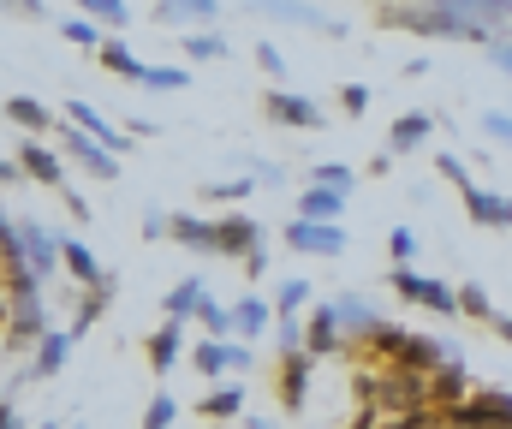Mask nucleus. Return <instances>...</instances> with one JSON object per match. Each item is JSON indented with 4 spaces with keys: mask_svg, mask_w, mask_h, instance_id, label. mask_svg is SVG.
Returning <instances> with one entry per match:
<instances>
[{
    "mask_svg": "<svg viewBox=\"0 0 512 429\" xmlns=\"http://www.w3.org/2000/svg\"><path fill=\"white\" fill-rule=\"evenodd\" d=\"M54 328H48V310H42V281L24 269V275H12V346H42Z\"/></svg>",
    "mask_w": 512,
    "mask_h": 429,
    "instance_id": "obj_4",
    "label": "nucleus"
},
{
    "mask_svg": "<svg viewBox=\"0 0 512 429\" xmlns=\"http://www.w3.org/2000/svg\"><path fill=\"white\" fill-rule=\"evenodd\" d=\"M191 84V66H149L143 72V90H185Z\"/></svg>",
    "mask_w": 512,
    "mask_h": 429,
    "instance_id": "obj_35",
    "label": "nucleus"
},
{
    "mask_svg": "<svg viewBox=\"0 0 512 429\" xmlns=\"http://www.w3.org/2000/svg\"><path fill=\"white\" fill-rule=\"evenodd\" d=\"M66 209H72V221H90V203H84L78 191H66Z\"/></svg>",
    "mask_w": 512,
    "mask_h": 429,
    "instance_id": "obj_52",
    "label": "nucleus"
},
{
    "mask_svg": "<svg viewBox=\"0 0 512 429\" xmlns=\"http://www.w3.org/2000/svg\"><path fill=\"white\" fill-rule=\"evenodd\" d=\"M251 179H256V185H268V191H280V185H286V173H280L274 161H268V167H256Z\"/></svg>",
    "mask_w": 512,
    "mask_h": 429,
    "instance_id": "obj_51",
    "label": "nucleus"
},
{
    "mask_svg": "<svg viewBox=\"0 0 512 429\" xmlns=\"http://www.w3.org/2000/svg\"><path fill=\"white\" fill-rule=\"evenodd\" d=\"M60 143H66V155H72L78 167H90L96 179H120V155H108L102 143H90L78 126H60Z\"/></svg>",
    "mask_w": 512,
    "mask_h": 429,
    "instance_id": "obj_13",
    "label": "nucleus"
},
{
    "mask_svg": "<svg viewBox=\"0 0 512 429\" xmlns=\"http://www.w3.org/2000/svg\"><path fill=\"white\" fill-rule=\"evenodd\" d=\"M245 429H274V424H268V418H251V424H245Z\"/></svg>",
    "mask_w": 512,
    "mask_h": 429,
    "instance_id": "obj_56",
    "label": "nucleus"
},
{
    "mask_svg": "<svg viewBox=\"0 0 512 429\" xmlns=\"http://www.w3.org/2000/svg\"><path fill=\"white\" fill-rule=\"evenodd\" d=\"M268 316H274V310H268L256 292H245V298L233 304V322H239V334H262V328H268Z\"/></svg>",
    "mask_w": 512,
    "mask_h": 429,
    "instance_id": "obj_31",
    "label": "nucleus"
},
{
    "mask_svg": "<svg viewBox=\"0 0 512 429\" xmlns=\"http://www.w3.org/2000/svg\"><path fill=\"white\" fill-rule=\"evenodd\" d=\"M310 185H322V191H340V197H346V191H352V167H346V161H322V167L310 173Z\"/></svg>",
    "mask_w": 512,
    "mask_h": 429,
    "instance_id": "obj_36",
    "label": "nucleus"
},
{
    "mask_svg": "<svg viewBox=\"0 0 512 429\" xmlns=\"http://www.w3.org/2000/svg\"><path fill=\"white\" fill-rule=\"evenodd\" d=\"M262 251V227H256L251 215H227V221H215V257H256Z\"/></svg>",
    "mask_w": 512,
    "mask_h": 429,
    "instance_id": "obj_11",
    "label": "nucleus"
},
{
    "mask_svg": "<svg viewBox=\"0 0 512 429\" xmlns=\"http://www.w3.org/2000/svg\"><path fill=\"white\" fill-rule=\"evenodd\" d=\"M358 400L376 406V412L411 418V412H429V382L411 376V370H370V376H358Z\"/></svg>",
    "mask_w": 512,
    "mask_h": 429,
    "instance_id": "obj_3",
    "label": "nucleus"
},
{
    "mask_svg": "<svg viewBox=\"0 0 512 429\" xmlns=\"http://www.w3.org/2000/svg\"><path fill=\"white\" fill-rule=\"evenodd\" d=\"M60 263H66V275H72V281L90 286V292H96V286H108L102 263H96V251H90V245H78V239H60Z\"/></svg>",
    "mask_w": 512,
    "mask_h": 429,
    "instance_id": "obj_18",
    "label": "nucleus"
},
{
    "mask_svg": "<svg viewBox=\"0 0 512 429\" xmlns=\"http://www.w3.org/2000/svg\"><path fill=\"white\" fill-rule=\"evenodd\" d=\"M387 257L405 269V263L417 257V233H411V227H393V233H387Z\"/></svg>",
    "mask_w": 512,
    "mask_h": 429,
    "instance_id": "obj_43",
    "label": "nucleus"
},
{
    "mask_svg": "<svg viewBox=\"0 0 512 429\" xmlns=\"http://www.w3.org/2000/svg\"><path fill=\"white\" fill-rule=\"evenodd\" d=\"M251 364H256L251 346H233V340H197V346H191V370L209 376L215 388H221L227 370H251Z\"/></svg>",
    "mask_w": 512,
    "mask_h": 429,
    "instance_id": "obj_6",
    "label": "nucleus"
},
{
    "mask_svg": "<svg viewBox=\"0 0 512 429\" xmlns=\"http://www.w3.org/2000/svg\"><path fill=\"white\" fill-rule=\"evenodd\" d=\"M0 114H6V102H0Z\"/></svg>",
    "mask_w": 512,
    "mask_h": 429,
    "instance_id": "obj_57",
    "label": "nucleus"
},
{
    "mask_svg": "<svg viewBox=\"0 0 512 429\" xmlns=\"http://www.w3.org/2000/svg\"><path fill=\"white\" fill-rule=\"evenodd\" d=\"M429 132H435V120H429V114H417V108H411V114H399V120H393V132H387V155H411V149H423Z\"/></svg>",
    "mask_w": 512,
    "mask_h": 429,
    "instance_id": "obj_20",
    "label": "nucleus"
},
{
    "mask_svg": "<svg viewBox=\"0 0 512 429\" xmlns=\"http://www.w3.org/2000/svg\"><path fill=\"white\" fill-rule=\"evenodd\" d=\"M382 18L411 24L417 36H441V42H495L489 24H512V0H429V6H387Z\"/></svg>",
    "mask_w": 512,
    "mask_h": 429,
    "instance_id": "obj_1",
    "label": "nucleus"
},
{
    "mask_svg": "<svg viewBox=\"0 0 512 429\" xmlns=\"http://www.w3.org/2000/svg\"><path fill=\"white\" fill-rule=\"evenodd\" d=\"M143 352H149V370H155V376H167V370L185 358V340H179V328H173V322H161V328L143 340Z\"/></svg>",
    "mask_w": 512,
    "mask_h": 429,
    "instance_id": "obj_23",
    "label": "nucleus"
},
{
    "mask_svg": "<svg viewBox=\"0 0 512 429\" xmlns=\"http://www.w3.org/2000/svg\"><path fill=\"white\" fill-rule=\"evenodd\" d=\"M340 209H346L340 191H322V185H304V191H298V221H322V227H334Z\"/></svg>",
    "mask_w": 512,
    "mask_h": 429,
    "instance_id": "obj_22",
    "label": "nucleus"
},
{
    "mask_svg": "<svg viewBox=\"0 0 512 429\" xmlns=\"http://www.w3.org/2000/svg\"><path fill=\"white\" fill-rule=\"evenodd\" d=\"M483 138H489V143H512V114L489 108V114H483Z\"/></svg>",
    "mask_w": 512,
    "mask_h": 429,
    "instance_id": "obj_45",
    "label": "nucleus"
},
{
    "mask_svg": "<svg viewBox=\"0 0 512 429\" xmlns=\"http://www.w3.org/2000/svg\"><path fill=\"white\" fill-rule=\"evenodd\" d=\"M197 322L209 328V340H227V334L239 328V322H233V310H227V304H215V298H203V310H197Z\"/></svg>",
    "mask_w": 512,
    "mask_h": 429,
    "instance_id": "obj_34",
    "label": "nucleus"
},
{
    "mask_svg": "<svg viewBox=\"0 0 512 429\" xmlns=\"http://www.w3.org/2000/svg\"><path fill=\"white\" fill-rule=\"evenodd\" d=\"M96 60H102L108 72H120L126 84H143V72H149V66H143V60L126 48V42H102V54H96Z\"/></svg>",
    "mask_w": 512,
    "mask_h": 429,
    "instance_id": "obj_29",
    "label": "nucleus"
},
{
    "mask_svg": "<svg viewBox=\"0 0 512 429\" xmlns=\"http://www.w3.org/2000/svg\"><path fill=\"white\" fill-rule=\"evenodd\" d=\"M6 179H24V167H18V161H6V155H0V185H6Z\"/></svg>",
    "mask_w": 512,
    "mask_h": 429,
    "instance_id": "obj_54",
    "label": "nucleus"
},
{
    "mask_svg": "<svg viewBox=\"0 0 512 429\" xmlns=\"http://www.w3.org/2000/svg\"><path fill=\"white\" fill-rule=\"evenodd\" d=\"M435 173H441V179H453L459 191H471V173H465V161H459L453 149H441V155H435Z\"/></svg>",
    "mask_w": 512,
    "mask_h": 429,
    "instance_id": "obj_44",
    "label": "nucleus"
},
{
    "mask_svg": "<svg viewBox=\"0 0 512 429\" xmlns=\"http://www.w3.org/2000/svg\"><path fill=\"white\" fill-rule=\"evenodd\" d=\"M465 388H471V382H465V358L441 364V370L429 376V412H453V406H465V400H471Z\"/></svg>",
    "mask_w": 512,
    "mask_h": 429,
    "instance_id": "obj_14",
    "label": "nucleus"
},
{
    "mask_svg": "<svg viewBox=\"0 0 512 429\" xmlns=\"http://www.w3.org/2000/svg\"><path fill=\"white\" fill-rule=\"evenodd\" d=\"M197 412H203L209 424H227V418L245 412V388H239V382H221V388H209V400H203Z\"/></svg>",
    "mask_w": 512,
    "mask_h": 429,
    "instance_id": "obj_27",
    "label": "nucleus"
},
{
    "mask_svg": "<svg viewBox=\"0 0 512 429\" xmlns=\"http://www.w3.org/2000/svg\"><path fill=\"white\" fill-rule=\"evenodd\" d=\"M18 245H24V269H30L36 281L60 275V239H54L42 221H18Z\"/></svg>",
    "mask_w": 512,
    "mask_h": 429,
    "instance_id": "obj_9",
    "label": "nucleus"
},
{
    "mask_svg": "<svg viewBox=\"0 0 512 429\" xmlns=\"http://www.w3.org/2000/svg\"><path fill=\"white\" fill-rule=\"evenodd\" d=\"M334 316H340V328H352V334H364V340L382 328V310H376L364 292H340V298H334Z\"/></svg>",
    "mask_w": 512,
    "mask_h": 429,
    "instance_id": "obj_17",
    "label": "nucleus"
},
{
    "mask_svg": "<svg viewBox=\"0 0 512 429\" xmlns=\"http://www.w3.org/2000/svg\"><path fill=\"white\" fill-rule=\"evenodd\" d=\"M447 429H512V394H471L453 412H435Z\"/></svg>",
    "mask_w": 512,
    "mask_h": 429,
    "instance_id": "obj_5",
    "label": "nucleus"
},
{
    "mask_svg": "<svg viewBox=\"0 0 512 429\" xmlns=\"http://www.w3.org/2000/svg\"><path fill=\"white\" fill-rule=\"evenodd\" d=\"M286 245L298 257H346V233L322 221H286Z\"/></svg>",
    "mask_w": 512,
    "mask_h": 429,
    "instance_id": "obj_10",
    "label": "nucleus"
},
{
    "mask_svg": "<svg viewBox=\"0 0 512 429\" xmlns=\"http://www.w3.org/2000/svg\"><path fill=\"white\" fill-rule=\"evenodd\" d=\"M256 66H262V72H274V78L286 72V60H280V48H268V42H256Z\"/></svg>",
    "mask_w": 512,
    "mask_h": 429,
    "instance_id": "obj_49",
    "label": "nucleus"
},
{
    "mask_svg": "<svg viewBox=\"0 0 512 429\" xmlns=\"http://www.w3.org/2000/svg\"><path fill=\"white\" fill-rule=\"evenodd\" d=\"M262 114H268L274 126H292V132H322V126H328L322 108H316L310 96H292V90H268V96H262Z\"/></svg>",
    "mask_w": 512,
    "mask_h": 429,
    "instance_id": "obj_8",
    "label": "nucleus"
},
{
    "mask_svg": "<svg viewBox=\"0 0 512 429\" xmlns=\"http://www.w3.org/2000/svg\"><path fill=\"white\" fill-rule=\"evenodd\" d=\"M370 352H376V364L411 370V376H435V370L447 364V346H441V340L411 334V328H399V322H382V328L370 334Z\"/></svg>",
    "mask_w": 512,
    "mask_h": 429,
    "instance_id": "obj_2",
    "label": "nucleus"
},
{
    "mask_svg": "<svg viewBox=\"0 0 512 429\" xmlns=\"http://www.w3.org/2000/svg\"><path fill=\"white\" fill-rule=\"evenodd\" d=\"M6 120H18L24 132H48V126H54V114H48L36 96H12V102H6Z\"/></svg>",
    "mask_w": 512,
    "mask_h": 429,
    "instance_id": "obj_30",
    "label": "nucleus"
},
{
    "mask_svg": "<svg viewBox=\"0 0 512 429\" xmlns=\"http://www.w3.org/2000/svg\"><path fill=\"white\" fill-rule=\"evenodd\" d=\"M387 281H393V292H399V298L429 304L435 316H453V310H459V292H453L447 281H429V275H411V269H387Z\"/></svg>",
    "mask_w": 512,
    "mask_h": 429,
    "instance_id": "obj_7",
    "label": "nucleus"
},
{
    "mask_svg": "<svg viewBox=\"0 0 512 429\" xmlns=\"http://www.w3.org/2000/svg\"><path fill=\"white\" fill-rule=\"evenodd\" d=\"M251 185H256V179H209V197H215V203H221V197H227V203H239Z\"/></svg>",
    "mask_w": 512,
    "mask_h": 429,
    "instance_id": "obj_46",
    "label": "nucleus"
},
{
    "mask_svg": "<svg viewBox=\"0 0 512 429\" xmlns=\"http://www.w3.org/2000/svg\"><path fill=\"white\" fill-rule=\"evenodd\" d=\"M108 298H114V281L96 286V292H84V304H78V316H72V340H78V334H84V328H90V322L108 310Z\"/></svg>",
    "mask_w": 512,
    "mask_h": 429,
    "instance_id": "obj_33",
    "label": "nucleus"
},
{
    "mask_svg": "<svg viewBox=\"0 0 512 429\" xmlns=\"http://www.w3.org/2000/svg\"><path fill=\"white\" fill-rule=\"evenodd\" d=\"M60 36H66V42H78V48H96V54H102V30H96L84 12H78V18H66V24H60Z\"/></svg>",
    "mask_w": 512,
    "mask_h": 429,
    "instance_id": "obj_39",
    "label": "nucleus"
},
{
    "mask_svg": "<svg viewBox=\"0 0 512 429\" xmlns=\"http://www.w3.org/2000/svg\"><path fill=\"white\" fill-rule=\"evenodd\" d=\"M262 12H268V18H304V24H316V18H322L316 6H286V0H274V6H262Z\"/></svg>",
    "mask_w": 512,
    "mask_h": 429,
    "instance_id": "obj_47",
    "label": "nucleus"
},
{
    "mask_svg": "<svg viewBox=\"0 0 512 429\" xmlns=\"http://www.w3.org/2000/svg\"><path fill=\"white\" fill-rule=\"evenodd\" d=\"M0 429H24V418H18V406H0Z\"/></svg>",
    "mask_w": 512,
    "mask_h": 429,
    "instance_id": "obj_53",
    "label": "nucleus"
},
{
    "mask_svg": "<svg viewBox=\"0 0 512 429\" xmlns=\"http://www.w3.org/2000/svg\"><path fill=\"white\" fill-rule=\"evenodd\" d=\"M84 18H90V24H131V6L126 0H90Z\"/></svg>",
    "mask_w": 512,
    "mask_h": 429,
    "instance_id": "obj_41",
    "label": "nucleus"
},
{
    "mask_svg": "<svg viewBox=\"0 0 512 429\" xmlns=\"http://www.w3.org/2000/svg\"><path fill=\"white\" fill-rule=\"evenodd\" d=\"M304 352H310V358H334V352H340V316H334V304H316V310H310V322H304Z\"/></svg>",
    "mask_w": 512,
    "mask_h": 429,
    "instance_id": "obj_16",
    "label": "nucleus"
},
{
    "mask_svg": "<svg viewBox=\"0 0 512 429\" xmlns=\"http://www.w3.org/2000/svg\"><path fill=\"white\" fill-rule=\"evenodd\" d=\"M173 418H179V400L161 388V394L149 400V412H143V429H173Z\"/></svg>",
    "mask_w": 512,
    "mask_h": 429,
    "instance_id": "obj_38",
    "label": "nucleus"
},
{
    "mask_svg": "<svg viewBox=\"0 0 512 429\" xmlns=\"http://www.w3.org/2000/svg\"><path fill=\"white\" fill-rule=\"evenodd\" d=\"M185 60H227V36H215V30H191V36H185Z\"/></svg>",
    "mask_w": 512,
    "mask_h": 429,
    "instance_id": "obj_32",
    "label": "nucleus"
},
{
    "mask_svg": "<svg viewBox=\"0 0 512 429\" xmlns=\"http://www.w3.org/2000/svg\"><path fill=\"white\" fill-rule=\"evenodd\" d=\"M310 370H316V358H310V352H298V358H280V406H286V412H298V406H304Z\"/></svg>",
    "mask_w": 512,
    "mask_h": 429,
    "instance_id": "obj_19",
    "label": "nucleus"
},
{
    "mask_svg": "<svg viewBox=\"0 0 512 429\" xmlns=\"http://www.w3.org/2000/svg\"><path fill=\"white\" fill-rule=\"evenodd\" d=\"M155 18L161 24H209V18H221V6L215 0H161Z\"/></svg>",
    "mask_w": 512,
    "mask_h": 429,
    "instance_id": "obj_26",
    "label": "nucleus"
},
{
    "mask_svg": "<svg viewBox=\"0 0 512 429\" xmlns=\"http://www.w3.org/2000/svg\"><path fill=\"white\" fill-rule=\"evenodd\" d=\"M66 352H72V334H48V340L36 346V364H30V382H48V376H60V364H66Z\"/></svg>",
    "mask_w": 512,
    "mask_h": 429,
    "instance_id": "obj_28",
    "label": "nucleus"
},
{
    "mask_svg": "<svg viewBox=\"0 0 512 429\" xmlns=\"http://www.w3.org/2000/svg\"><path fill=\"white\" fill-rule=\"evenodd\" d=\"M459 310H465V316H483V322H495V304H489V292H483L477 281L459 286Z\"/></svg>",
    "mask_w": 512,
    "mask_h": 429,
    "instance_id": "obj_40",
    "label": "nucleus"
},
{
    "mask_svg": "<svg viewBox=\"0 0 512 429\" xmlns=\"http://www.w3.org/2000/svg\"><path fill=\"white\" fill-rule=\"evenodd\" d=\"M66 126H78L84 138H90V143H102L108 155H120V149H131V138H126V132H120V126H108V120H102V114H96L90 102H78V96L66 102Z\"/></svg>",
    "mask_w": 512,
    "mask_h": 429,
    "instance_id": "obj_12",
    "label": "nucleus"
},
{
    "mask_svg": "<svg viewBox=\"0 0 512 429\" xmlns=\"http://www.w3.org/2000/svg\"><path fill=\"white\" fill-rule=\"evenodd\" d=\"M489 60H495V66L512 78V42H501V36H495V42H489Z\"/></svg>",
    "mask_w": 512,
    "mask_h": 429,
    "instance_id": "obj_50",
    "label": "nucleus"
},
{
    "mask_svg": "<svg viewBox=\"0 0 512 429\" xmlns=\"http://www.w3.org/2000/svg\"><path fill=\"white\" fill-rule=\"evenodd\" d=\"M18 167H24L36 185H54V191H66V173H60V155H54V149H42V143H24V149H18Z\"/></svg>",
    "mask_w": 512,
    "mask_h": 429,
    "instance_id": "obj_21",
    "label": "nucleus"
},
{
    "mask_svg": "<svg viewBox=\"0 0 512 429\" xmlns=\"http://www.w3.org/2000/svg\"><path fill=\"white\" fill-rule=\"evenodd\" d=\"M489 328H495V334H501V340H512V316H495V322H489Z\"/></svg>",
    "mask_w": 512,
    "mask_h": 429,
    "instance_id": "obj_55",
    "label": "nucleus"
},
{
    "mask_svg": "<svg viewBox=\"0 0 512 429\" xmlns=\"http://www.w3.org/2000/svg\"><path fill=\"white\" fill-rule=\"evenodd\" d=\"M340 108H346V114H364V108H370V90H364V84H346V90H340Z\"/></svg>",
    "mask_w": 512,
    "mask_h": 429,
    "instance_id": "obj_48",
    "label": "nucleus"
},
{
    "mask_svg": "<svg viewBox=\"0 0 512 429\" xmlns=\"http://www.w3.org/2000/svg\"><path fill=\"white\" fill-rule=\"evenodd\" d=\"M203 298H209V292H203V281H197V275H185V281H179L173 292H167V298H161V316L179 328L185 316H197V310H203Z\"/></svg>",
    "mask_w": 512,
    "mask_h": 429,
    "instance_id": "obj_24",
    "label": "nucleus"
},
{
    "mask_svg": "<svg viewBox=\"0 0 512 429\" xmlns=\"http://www.w3.org/2000/svg\"><path fill=\"white\" fill-rule=\"evenodd\" d=\"M173 239L197 257H215V221H203V215H173Z\"/></svg>",
    "mask_w": 512,
    "mask_h": 429,
    "instance_id": "obj_25",
    "label": "nucleus"
},
{
    "mask_svg": "<svg viewBox=\"0 0 512 429\" xmlns=\"http://www.w3.org/2000/svg\"><path fill=\"white\" fill-rule=\"evenodd\" d=\"M274 304H280V316L292 322V316L310 304V286H304V281H280V298H274Z\"/></svg>",
    "mask_w": 512,
    "mask_h": 429,
    "instance_id": "obj_42",
    "label": "nucleus"
},
{
    "mask_svg": "<svg viewBox=\"0 0 512 429\" xmlns=\"http://www.w3.org/2000/svg\"><path fill=\"white\" fill-rule=\"evenodd\" d=\"M465 215L477 227H512V197L507 191H489V185H471L465 191Z\"/></svg>",
    "mask_w": 512,
    "mask_h": 429,
    "instance_id": "obj_15",
    "label": "nucleus"
},
{
    "mask_svg": "<svg viewBox=\"0 0 512 429\" xmlns=\"http://www.w3.org/2000/svg\"><path fill=\"white\" fill-rule=\"evenodd\" d=\"M0 263H6V275H24V245H18V227L0 215Z\"/></svg>",
    "mask_w": 512,
    "mask_h": 429,
    "instance_id": "obj_37",
    "label": "nucleus"
}]
</instances>
